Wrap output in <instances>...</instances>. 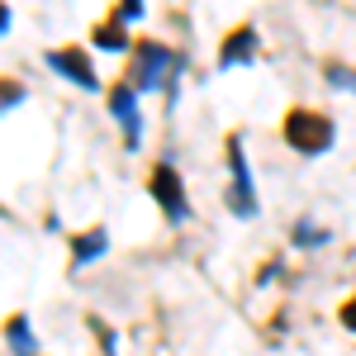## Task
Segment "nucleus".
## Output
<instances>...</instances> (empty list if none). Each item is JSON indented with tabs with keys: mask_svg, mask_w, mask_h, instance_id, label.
Masks as SVG:
<instances>
[{
	"mask_svg": "<svg viewBox=\"0 0 356 356\" xmlns=\"http://www.w3.org/2000/svg\"><path fill=\"white\" fill-rule=\"evenodd\" d=\"M124 62H129L124 67V81L134 86L138 95H166V100L181 95V76H186V53L181 48H166L162 38L143 33Z\"/></svg>",
	"mask_w": 356,
	"mask_h": 356,
	"instance_id": "nucleus-1",
	"label": "nucleus"
},
{
	"mask_svg": "<svg viewBox=\"0 0 356 356\" xmlns=\"http://www.w3.org/2000/svg\"><path fill=\"white\" fill-rule=\"evenodd\" d=\"M280 138L300 157H323L337 143V119L328 110H314V105H290L285 119H280Z\"/></svg>",
	"mask_w": 356,
	"mask_h": 356,
	"instance_id": "nucleus-2",
	"label": "nucleus"
},
{
	"mask_svg": "<svg viewBox=\"0 0 356 356\" xmlns=\"http://www.w3.org/2000/svg\"><path fill=\"white\" fill-rule=\"evenodd\" d=\"M223 162H228V191H223V204L233 209V219H257V214H261V195H257V181H252V162H247L243 134L223 138Z\"/></svg>",
	"mask_w": 356,
	"mask_h": 356,
	"instance_id": "nucleus-3",
	"label": "nucleus"
},
{
	"mask_svg": "<svg viewBox=\"0 0 356 356\" xmlns=\"http://www.w3.org/2000/svg\"><path fill=\"white\" fill-rule=\"evenodd\" d=\"M147 195H152V204L166 214V223H191V191H186V176L176 171V162H152L147 166Z\"/></svg>",
	"mask_w": 356,
	"mask_h": 356,
	"instance_id": "nucleus-4",
	"label": "nucleus"
},
{
	"mask_svg": "<svg viewBox=\"0 0 356 356\" xmlns=\"http://www.w3.org/2000/svg\"><path fill=\"white\" fill-rule=\"evenodd\" d=\"M43 67H53L62 81L81 86V90H105V81H100V72H95V57H90V48H81V43H57V48H48L43 53Z\"/></svg>",
	"mask_w": 356,
	"mask_h": 356,
	"instance_id": "nucleus-5",
	"label": "nucleus"
},
{
	"mask_svg": "<svg viewBox=\"0 0 356 356\" xmlns=\"http://www.w3.org/2000/svg\"><path fill=\"white\" fill-rule=\"evenodd\" d=\"M105 105H110V119L124 129V147L138 152L143 147V134H147V119H143V105H138V90L124 76L105 86Z\"/></svg>",
	"mask_w": 356,
	"mask_h": 356,
	"instance_id": "nucleus-6",
	"label": "nucleus"
},
{
	"mask_svg": "<svg viewBox=\"0 0 356 356\" xmlns=\"http://www.w3.org/2000/svg\"><path fill=\"white\" fill-rule=\"evenodd\" d=\"M257 57H261V33H257V24H233L219 38V72L252 67Z\"/></svg>",
	"mask_w": 356,
	"mask_h": 356,
	"instance_id": "nucleus-7",
	"label": "nucleus"
},
{
	"mask_svg": "<svg viewBox=\"0 0 356 356\" xmlns=\"http://www.w3.org/2000/svg\"><path fill=\"white\" fill-rule=\"evenodd\" d=\"M105 252H110V228H105V223L72 233V271H81V266H95Z\"/></svg>",
	"mask_w": 356,
	"mask_h": 356,
	"instance_id": "nucleus-8",
	"label": "nucleus"
},
{
	"mask_svg": "<svg viewBox=\"0 0 356 356\" xmlns=\"http://www.w3.org/2000/svg\"><path fill=\"white\" fill-rule=\"evenodd\" d=\"M134 33H129V24H124V19H100V24L90 29V48H100V53H114V57H129L134 53Z\"/></svg>",
	"mask_w": 356,
	"mask_h": 356,
	"instance_id": "nucleus-9",
	"label": "nucleus"
},
{
	"mask_svg": "<svg viewBox=\"0 0 356 356\" xmlns=\"http://www.w3.org/2000/svg\"><path fill=\"white\" fill-rule=\"evenodd\" d=\"M0 332H5V347H10L15 356H38V337H33L29 314H10V318L0 323Z\"/></svg>",
	"mask_w": 356,
	"mask_h": 356,
	"instance_id": "nucleus-10",
	"label": "nucleus"
},
{
	"mask_svg": "<svg viewBox=\"0 0 356 356\" xmlns=\"http://www.w3.org/2000/svg\"><path fill=\"white\" fill-rule=\"evenodd\" d=\"M290 243H295V247H328V243H332V233L323 228V223L300 219L295 228H290Z\"/></svg>",
	"mask_w": 356,
	"mask_h": 356,
	"instance_id": "nucleus-11",
	"label": "nucleus"
},
{
	"mask_svg": "<svg viewBox=\"0 0 356 356\" xmlns=\"http://www.w3.org/2000/svg\"><path fill=\"white\" fill-rule=\"evenodd\" d=\"M86 328L95 332V342H100V356H119V337H114V328L100 318V314H86Z\"/></svg>",
	"mask_w": 356,
	"mask_h": 356,
	"instance_id": "nucleus-12",
	"label": "nucleus"
},
{
	"mask_svg": "<svg viewBox=\"0 0 356 356\" xmlns=\"http://www.w3.org/2000/svg\"><path fill=\"white\" fill-rule=\"evenodd\" d=\"M323 81L332 90H356V67H347V62H323Z\"/></svg>",
	"mask_w": 356,
	"mask_h": 356,
	"instance_id": "nucleus-13",
	"label": "nucleus"
},
{
	"mask_svg": "<svg viewBox=\"0 0 356 356\" xmlns=\"http://www.w3.org/2000/svg\"><path fill=\"white\" fill-rule=\"evenodd\" d=\"M24 95H29V86L19 81V76H0V114L15 110V105H24Z\"/></svg>",
	"mask_w": 356,
	"mask_h": 356,
	"instance_id": "nucleus-14",
	"label": "nucleus"
},
{
	"mask_svg": "<svg viewBox=\"0 0 356 356\" xmlns=\"http://www.w3.org/2000/svg\"><path fill=\"white\" fill-rule=\"evenodd\" d=\"M143 10H147V0H119V5H114V19L134 24V19H143Z\"/></svg>",
	"mask_w": 356,
	"mask_h": 356,
	"instance_id": "nucleus-15",
	"label": "nucleus"
},
{
	"mask_svg": "<svg viewBox=\"0 0 356 356\" xmlns=\"http://www.w3.org/2000/svg\"><path fill=\"white\" fill-rule=\"evenodd\" d=\"M337 323H342L347 332H356V295H347V300L337 304Z\"/></svg>",
	"mask_w": 356,
	"mask_h": 356,
	"instance_id": "nucleus-16",
	"label": "nucleus"
},
{
	"mask_svg": "<svg viewBox=\"0 0 356 356\" xmlns=\"http://www.w3.org/2000/svg\"><path fill=\"white\" fill-rule=\"evenodd\" d=\"M275 275H280V261H266V266L257 271V285H266V280H275Z\"/></svg>",
	"mask_w": 356,
	"mask_h": 356,
	"instance_id": "nucleus-17",
	"label": "nucleus"
},
{
	"mask_svg": "<svg viewBox=\"0 0 356 356\" xmlns=\"http://www.w3.org/2000/svg\"><path fill=\"white\" fill-rule=\"evenodd\" d=\"M10 24H15V10H10V5H5V0H0V38H5V33H10Z\"/></svg>",
	"mask_w": 356,
	"mask_h": 356,
	"instance_id": "nucleus-18",
	"label": "nucleus"
}]
</instances>
